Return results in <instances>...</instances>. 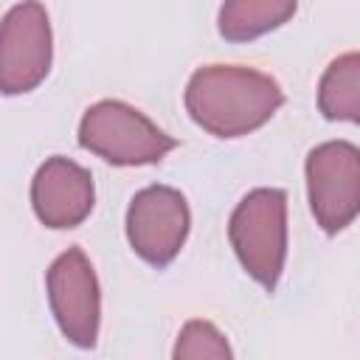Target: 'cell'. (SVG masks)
Segmentation results:
<instances>
[{"label": "cell", "mask_w": 360, "mask_h": 360, "mask_svg": "<svg viewBox=\"0 0 360 360\" xmlns=\"http://www.w3.org/2000/svg\"><path fill=\"white\" fill-rule=\"evenodd\" d=\"M186 112L214 138H242L284 104L281 84L245 65H202L186 84Z\"/></svg>", "instance_id": "cell-1"}, {"label": "cell", "mask_w": 360, "mask_h": 360, "mask_svg": "<svg viewBox=\"0 0 360 360\" xmlns=\"http://www.w3.org/2000/svg\"><path fill=\"white\" fill-rule=\"evenodd\" d=\"M228 239L245 273L273 292L287 262V194L270 186L248 191L228 219Z\"/></svg>", "instance_id": "cell-2"}, {"label": "cell", "mask_w": 360, "mask_h": 360, "mask_svg": "<svg viewBox=\"0 0 360 360\" xmlns=\"http://www.w3.org/2000/svg\"><path fill=\"white\" fill-rule=\"evenodd\" d=\"M82 149L112 166H146L163 160L177 141L127 101L104 98L84 110L79 124Z\"/></svg>", "instance_id": "cell-3"}, {"label": "cell", "mask_w": 360, "mask_h": 360, "mask_svg": "<svg viewBox=\"0 0 360 360\" xmlns=\"http://www.w3.org/2000/svg\"><path fill=\"white\" fill-rule=\"evenodd\" d=\"M307 197L323 233H340L360 217V149L349 141H326L309 149Z\"/></svg>", "instance_id": "cell-4"}, {"label": "cell", "mask_w": 360, "mask_h": 360, "mask_svg": "<svg viewBox=\"0 0 360 360\" xmlns=\"http://www.w3.org/2000/svg\"><path fill=\"white\" fill-rule=\"evenodd\" d=\"M53 34L48 11L39 0L11 6L0 28V90L22 96L37 90L51 73Z\"/></svg>", "instance_id": "cell-5"}, {"label": "cell", "mask_w": 360, "mask_h": 360, "mask_svg": "<svg viewBox=\"0 0 360 360\" xmlns=\"http://www.w3.org/2000/svg\"><path fill=\"white\" fill-rule=\"evenodd\" d=\"M45 290L59 332L73 346L93 349L101 326V290L82 248H68L53 259L45 276Z\"/></svg>", "instance_id": "cell-6"}, {"label": "cell", "mask_w": 360, "mask_h": 360, "mask_svg": "<svg viewBox=\"0 0 360 360\" xmlns=\"http://www.w3.org/2000/svg\"><path fill=\"white\" fill-rule=\"evenodd\" d=\"M191 228L186 197L172 186L141 188L127 208V239L132 250L152 267H166L177 259Z\"/></svg>", "instance_id": "cell-7"}, {"label": "cell", "mask_w": 360, "mask_h": 360, "mask_svg": "<svg viewBox=\"0 0 360 360\" xmlns=\"http://www.w3.org/2000/svg\"><path fill=\"white\" fill-rule=\"evenodd\" d=\"M96 202L93 174L70 158H48L31 180V208L45 228L65 231L82 225Z\"/></svg>", "instance_id": "cell-8"}, {"label": "cell", "mask_w": 360, "mask_h": 360, "mask_svg": "<svg viewBox=\"0 0 360 360\" xmlns=\"http://www.w3.org/2000/svg\"><path fill=\"white\" fill-rule=\"evenodd\" d=\"M295 8L298 0H225L217 28L228 42H253L290 22Z\"/></svg>", "instance_id": "cell-9"}, {"label": "cell", "mask_w": 360, "mask_h": 360, "mask_svg": "<svg viewBox=\"0 0 360 360\" xmlns=\"http://www.w3.org/2000/svg\"><path fill=\"white\" fill-rule=\"evenodd\" d=\"M318 110L326 121L360 124V51L329 62L318 82Z\"/></svg>", "instance_id": "cell-10"}, {"label": "cell", "mask_w": 360, "mask_h": 360, "mask_svg": "<svg viewBox=\"0 0 360 360\" xmlns=\"http://www.w3.org/2000/svg\"><path fill=\"white\" fill-rule=\"evenodd\" d=\"M174 360H197V357H211V360H228L233 357V349L228 343V338L202 318H191L183 323L177 343L172 349Z\"/></svg>", "instance_id": "cell-11"}]
</instances>
